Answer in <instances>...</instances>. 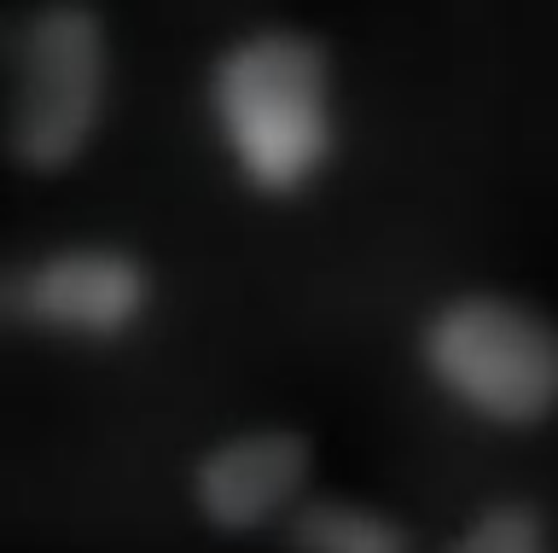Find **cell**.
I'll use <instances>...</instances> for the list:
<instances>
[{"mask_svg": "<svg viewBox=\"0 0 558 553\" xmlns=\"http://www.w3.org/2000/svg\"><path fill=\"white\" fill-rule=\"evenodd\" d=\"M111 36L87 0H41L7 47V158L24 176H64L105 129Z\"/></svg>", "mask_w": 558, "mask_h": 553, "instance_id": "3", "label": "cell"}, {"mask_svg": "<svg viewBox=\"0 0 558 553\" xmlns=\"http://www.w3.org/2000/svg\"><path fill=\"white\" fill-rule=\"evenodd\" d=\"M442 553H553V518L530 495H495L448 536Z\"/></svg>", "mask_w": 558, "mask_h": 553, "instance_id": "7", "label": "cell"}, {"mask_svg": "<svg viewBox=\"0 0 558 553\" xmlns=\"http://www.w3.org/2000/svg\"><path fill=\"white\" fill-rule=\"evenodd\" d=\"M413 368L453 413L488 431L558 420V321L506 291H448L413 326Z\"/></svg>", "mask_w": 558, "mask_h": 553, "instance_id": "2", "label": "cell"}, {"mask_svg": "<svg viewBox=\"0 0 558 553\" xmlns=\"http://www.w3.org/2000/svg\"><path fill=\"white\" fill-rule=\"evenodd\" d=\"M279 536L291 553H413V530L361 495H308Z\"/></svg>", "mask_w": 558, "mask_h": 553, "instance_id": "6", "label": "cell"}, {"mask_svg": "<svg viewBox=\"0 0 558 553\" xmlns=\"http://www.w3.org/2000/svg\"><path fill=\"white\" fill-rule=\"evenodd\" d=\"M204 117L221 164L251 199H308L338 164L331 53L308 29L262 24L209 59Z\"/></svg>", "mask_w": 558, "mask_h": 553, "instance_id": "1", "label": "cell"}, {"mask_svg": "<svg viewBox=\"0 0 558 553\" xmlns=\"http://www.w3.org/2000/svg\"><path fill=\"white\" fill-rule=\"evenodd\" d=\"M314 495V437L296 425H239L186 466V507L216 536L286 530Z\"/></svg>", "mask_w": 558, "mask_h": 553, "instance_id": "5", "label": "cell"}, {"mask_svg": "<svg viewBox=\"0 0 558 553\" xmlns=\"http://www.w3.org/2000/svg\"><path fill=\"white\" fill-rule=\"evenodd\" d=\"M157 309V274L140 251L82 239L52 245L7 274V321L52 344L111 350L129 344Z\"/></svg>", "mask_w": 558, "mask_h": 553, "instance_id": "4", "label": "cell"}]
</instances>
